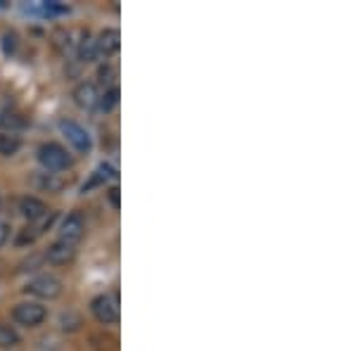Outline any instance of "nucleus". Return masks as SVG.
<instances>
[{
    "label": "nucleus",
    "instance_id": "6ab92c4d",
    "mask_svg": "<svg viewBox=\"0 0 356 351\" xmlns=\"http://www.w3.org/2000/svg\"><path fill=\"white\" fill-rule=\"evenodd\" d=\"M3 50L8 55H13L17 50V33H5L3 36Z\"/></svg>",
    "mask_w": 356,
    "mask_h": 351
},
{
    "label": "nucleus",
    "instance_id": "6e6552de",
    "mask_svg": "<svg viewBox=\"0 0 356 351\" xmlns=\"http://www.w3.org/2000/svg\"><path fill=\"white\" fill-rule=\"evenodd\" d=\"M122 45V36H119L117 28H105L100 36L95 38V50H97V57H112L114 53L119 50Z\"/></svg>",
    "mask_w": 356,
    "mask_h": 351
},
{
    "label": "nucleus",
    "instance_id": "0eeeda50",
    "mask_svg": "<svg viewBox=\"0 0 356 351\" xmlns=\"http://www.w3.org/2000/svg\"><path fill=\"white\" fill-rule=\"evenodd\" d=\"M83 230H86V223L81 214H69L65 221H62V228H60V235H62V243H69V245H76L79 240L83 238Z\"/></svg>",
    "mask_w": 356,
    "mask_h": 351
},
{
    "label": "nucleus",
    "instance_id": "a211bd4d",
    "mask_svg": "<svg viewBox=\"0 0 356 351\" xmlns=\"http://www.w3.org/2000/svg\"><path fill=\"white\" fill-rule=\"evenodd\" d=\"M79 325H81V318H79V316H74V313L62 316V327H65V330H76Z\"/></svg>",
    "mask_w": 356,
    "mask_h": 351
},
{
    "label": "nucleus",
    "instance_id": "9d476101",
    "mask_svg": "<svg viewBox=\"0 0 356 351\" xmlns=\"http://www.w3.org/2000/svg\"><path fill=\"white\" fill-rule=\"evenodd\" d=\"M19 211L29 218V221H38V218L48 214L50 209L45 206L43 199H38V197H22L19 199Z\"/></svg>",
    "mask_w": 356,
    "mask_h": 351
},
{
    "label": "nucleus",
    "instance_id": "ddd939ff",
    "mask_svg": "<svg viewBox=\"0 0 356 351\" xmlns=\"http://www.w3.org/2000/svg\"><path fill=\"white\" fill-rule=\"evenodd\" d=\"M19 147H22L19 136L0 133V154H3V157H13V154L19 152Z\"/></svg>",
    "mask_w": 356,
    "mask_h": 351
},
{
    "label": "nucleus",
    "instance_id": "f257e3e1",
    "mask_svg": "<svg viewBox=\"0 0 356 351\" xmlns=\"http://www.w3.org/2000/svg\"><path fill=\"white\" fill-rule=\"evenodd\" d=\"M38 162H41L48 171H62L72 166V157L67 154V149L57 142H45L38 147Z\"/></svg>",
    "mask_w": 356,
    "mask_h": 351
},
{
    "label": "nucleus",
    "instance_id": "dca6fc26",
    "mask_svg": "<svg viewBox=\"0 0 356 351\" xmlns=\"http://www.w3.org/2000/svg\"><path fill=\"white\" fill-rule=\"evenodd\" d=\"M119 102V88L114 85V88L105 90V95H100V100H97V107L102 109V112H112L114 107H117Z\"/></svg>",
    "mask_w": 356,
    "mask_h": 351
},
{
    "label": "nucleus",
    "instance_id": "4468645a",
    "mask_svg": "<svg viewBox=\"0 0 356 351\" xmlns=\"http://www.w3.org/2000/svg\"><path fill=\"white\" fill-rule=\"evenodd\" d=\"M26 124H29L26 117H22V114H17V112H3V114H0V126H3V129L15 131V129H24Z\"/></svg>",
    "mask_w": 356,
    "mask_h": 351
},
{
    "label": "nucleus",
    "instance_id": "412c9836",
    "mask_svg": "<svg viewBox=\"0 0 356 351\" xmlns=\"http://www.w3.org/2000/svg\"><path fill=\"white\" fill-rule=\"evenodd\" d=\"M107 197H110V204L114 206V209H119V188L107 190Z\"/></svg>",
    "mask_w": 356,
    "mask_h": 351
},
{
    "label": "nucleus",
    "instance_id": "423d86ee",
    "mask_svg": "<svg viewBox=\"0 0 356 351\" xmlns=\"http://www.w3.org/2000/svg\"><path fill=\"white\" fill-rule=\"evenodd\" d=\"M74 256H76V245L62 243V240L50 245L48 252H45V261L53 263V266H67L69 261H74Z\"/></svg>",
    "mask_w": 356,
    "mask_h": 351
},
{
    "label": "nucleus",
    "instance_id": "f3484780",
    "mask_svg": "<svg viewBox=\"0 0 356 351\" xmlns=\"http://www.w3.org/2000/svg\"><path fill=\"white\" fill-rule=\"evenodd\" d=\"M41 238V235L33 230V226H26L24 230H19V235H17V247H26V245H33L36 240Z\"/></svg>",
    "mask_w": 356,
    "mask_h": 351
},
{
    "label": "nucleus",
    "instance_id": "f8f14e48",
    "mask_svg": "<svg viewBox=\"0 0 356 351\" xmlns=\"http://www.w3.org/2000/svg\"><path fill=\"white\" fill-rule=\"evenodd\" d=\"M76 55H79V60H81V62H93V60H97L95 38L90 36V33H86V36H83V41L79 43Z\"/></svg>",
    "mask_w": 356,
    "mask_h": 351
},
{
    "label": "nucleus",
    "instance_id": "aec40b11",
    "mask_svg": "<svg viewBox=\"0 0 356 351\" xmlns=\"http://www.w3.org/2000/svg\"><path fill=\"white\" fill-rule=\"evenodd\" d=\"M8 240H10V223L0 221V247L8 243Z\"/></svg>",
    "mask_w": 356,
    "mask_h": 351
},
{
    "label": "nucleus",
    "instance_id": "20e7f679",
    "mask_svg": "<svg viewBox=\"0 0 356 351\" xmlns=\"http://www.w3.org/2000/svg\"><path fill=\"white\" fill-rule=\"evenodd\" d=\"M90 311H93L95 320L102 325H112L119 320V304H117V297H110V295H100L93 299L90 304Z\"/></svg>",
    "mask_w": 356,
    "mask_h": 351
},
{
    "label": "nucleus",
    "instance_id": "4be33fe9",
    "mask_svg": "<svg viewBox=\"0 0 356 351\" xmlns=\"http://www.w3.org/2000/svg\"><path fill=\"white\" fill-rule=\"evenodd\" d=\"M0 8H5V0H0Z\"/></svg>",
    "mask_w": 356,
    "mask_h": 351
},
{
    "label": "nucleus",
    "instance_id": "f03ea898",
    "mask_svg": "<svg viewBox=\"0 0 356 351\" xmlns=\"http://www.w3.org/2000/svg\"><path fill=\"white\" fill-rule=\"evenodd\" d=\"M45 316H48V311H45V307H41V304H36V302H22V304H17V307L13 309L15 323H19L24 327L41 325L45 320Z\"/></svg>",
    "mask_w": 356,
    "mask_h": 351
},
{
    "label": "nucleus",
    "instance_id": "1a4fd4ad",
    "mask_svg": "<svg viewBox=\"0 0 356 351\" xmlns=\"http://www.w3.org/2000/svg\"><path fill=\"white\" fill-rule=\"evenodd\" d=\"M74 102H76L81 109H93L97 107V100H100V93H97V85L93 81H83L74 88Z\"/></svg>",
    "mask_w": 356,
    "mask_h": 351
},
{
    "label": "nucleus",
    "instance_id": "39448f33",
    "mask_svg": "<svg viewBox=\"0 0 356 351\" xmlns=\"http://www.w3.org/2000/svg\"><path fill=\"white\" fill-rule=\"evenodd\" d=\"M24 292L38 299H57L62 295V283L57 278H53V275H41V278L31 280V283L24 287Z\"/></svg>",
    "mask_w": 356,
    "mask_h": 351
},
{
    "label": "nucleus",
    "instance_id": "7ed1b4c3",
    "mask_svg": "<svg viewBox=\"0 0 356 351\" xmlns=\"http://www.w3.org/2000/svg\"><path fill=\"white\" fill-rule=\"evenodd\" d=\"M60 131H62V136H65L67 140L74 145V149H79V152H83V154L90 152L93 142H90L88 131H86L81 124L72 122V119H62V122H60Z\"/></svg>",
    "mask_w": 356,
    "mask_h": 351
},
{
    "label": "nucleus",
    "instance_id": "2eb2a0df",
    "mask_svg": "<svg viewBox=\"0 0 356 351\" xmlns=\"http://www.w3.org/2000/svg\"><path fill=\"white\" fill-rule=\"evenodd\" d=\"M17 344H19V335H17L15 327L8 323H0V347L8 349V347H17Z\"/></svg>",
    "mask_w": 356,
    "mask_h": 351
},
{
    "label": "nucleus",
    "instance_id": "9b49d317",
    "mask_svg": "<svg viewBox=\"0 0 356 351\" xmlns=\"http://www.w3.org/2000/svg\"><path fill=\"white\" fill-rule=\"evenodd\" d=\"M36 183L45 193H60V190H65L67 186L65 178H60L57 174H41V178H36Z\"/></svg>",
    "mask_w": 356,
    "mask_h": 351
}]
</instances>
